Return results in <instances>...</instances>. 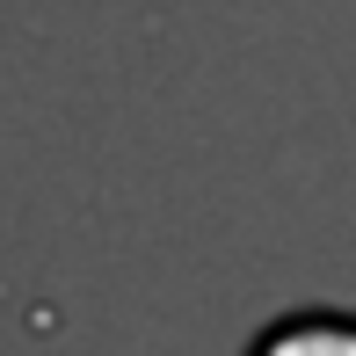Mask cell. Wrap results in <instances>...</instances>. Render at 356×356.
Here are the masks:
<instances>
[{
    "label": "cell",
    "mask_w": 356,
    "mask_h": 356,
    "mask_svg": "<svg viewBox=\"0 0 356 356\" xmlns=\"http://www.w3.org/2000/svg\"><path fill=\"white\" fill-rule=\"evenodd\" d=\"M248 356H356V313H342V305H298V313L269 320L248 342Z\"/></svg>",
    "instance_id": "obj_1"
}]
</instances>
